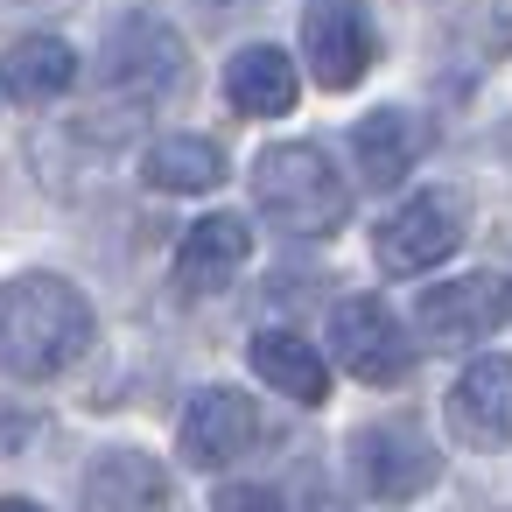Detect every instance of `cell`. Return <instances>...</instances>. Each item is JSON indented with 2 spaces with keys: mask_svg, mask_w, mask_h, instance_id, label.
I'll use <instances>...</instances> for the list:
<instances>
[{
  "mask_svg": "<svg viewBox=\"0 0 512 512\" xmlns=\"http://www.w3.org/2000/svg\"><path fill=\"white\" fill-rule=\"evenodd\" d=\"M92 344V302L64 274H15L0 281V372L8 379H57Z\"/></svg>",
  "mask_w": 512,
  "mask_h": 512,
  "instance_id": "1",
  "label": "cell"
},
{
  "mask_svg": "<svg viewBox=\"0 0 512 512\" xmlns=\"http://www.w3.org/2000/svg\"><path fill=\"white\" fill-rule=\"evenodd\" d=\"M253 204L288 232V239H330L351 211V190L337 162L316 141H274L253 162Z\"/></svg>",
  "mask_w": 512,
  "mask_h": 512,
  "instance_id": "2",
  "label": "cell"
},
{
  "mask_svg": "<svg viewBox=\"0 0 512 512\" xmlns=\"http://www.w3.org/2000/svg\"><path fill=\"white\" fill-rule=\"evenodd\" d=\"M470 239V197L463 190H414L400 211H386L379 218V232H372V260L386 267V274H428V267H442L456 246Z\"/></svg>",
  "mask_w": 512,
  "mask_h": 512,
  "instance_id": "3",
  "label": "cell"
},
{
  "mask_svg": "<svg viewBox=\"0 0 512 512\" xmlns=\"http://www.w3.org/2000/svg\"><path fill=\"white\" fill-rule=\"evenodd\" d=\"M407 323H414V337H421L428 351H470L477 337H491V330L512 323V281L491 274V267H470V274H456V281L421 288Z\"/></svg>",
  "mask_w": 512,
  "mask_h": 512,
  "instance_id": "4",
  "label": "cell"
},
{
  "mask_svg": "<svg viewBox=\"0 0 512 512\" xmlns=\"http://www.w3.org/2000/svg\"><path fill=\"white\" fill-rule=\"evenodd\" d=\"M351 477L372 505H414L421 491H435L442 456L414 421H372L351 435Z\"/></svg>",
  "mask_w": 512,
  "mask_h": 512,
  "instance_id": "5",
  "label": "cell"
},
{
  "mask_svg": "<svg viewBox=\"0 0 512 512\" xmlns=\"http://www.w3.org/2000/svg\"><path fill=\"white\" fill-rule=\"evenodd\" d=\"M99 78L113 92H134V99H162V92H176L190 78V50H183V36L155 8H134V15L113 22L106 57H99Z\"/></svg>",
  "mask_w": 512,
  "mask_h": 512,
  "instance_id": "6",
  "label": "cell"
},
{
  "mask_svg": "<svg viewBox=\"0 0 512 512\" xmlns=\"http://www.w3.org/2000/svg\"><path fill=\"white\" fill-rule=\"evenodd\" d=\"M330 358L358 386H400L407 365H414V337L379 295H344L330 309Z\"/></svg>",
  "mask_w": 512,
  "mask_h": 512,
  "instance_id": "7",
  "label": "cell"
},
{
  "mask_svg": "<svg viewBox=\"0 0 512 512\" xmlns=\"http://www.w3.org/2000/svg\"><path fill=\"white\" fill-rule=\"evenodd\" d=\"M302 64L323 92H351L379 64V29L365 0H302Z\"/></svg>",
  "mask_w": 512,
  "mask_h": 512,
  "instance_id": "8",
  "label": "cell"
},
{
  "mask_svg": "<svg viewBox=\"0 0 512 512\" xmlns=\"http://www.w3.org/2000/svg\"><path fill=\"white\" fill-rule=\"evenodd\" d=\"M253 442H260V407H253L239 386H204V393L183 407L176 449H183L190 470H225V463H239Z\"/></svg>",
  "mask_w": 512,
  "mask_h": 512,
  "instance_id": "9",
  "label": "cell"
},
{
  "mask_svg": "<svg viewBox=\"0 0 512 512\" xmlns=\"http://www.w3.org/2000/svg\"><path fill=\"white\" fill-rule=\"evenodd\" d=\"M442 414L463 449H505L512 442V358H470L456 372Z\"/></svg>",
  "mask_w": 512,
  "mask_h": 512,
  "instance_id": "10",
  "label": "cell"
},
{
  "mask_svg": "<svg viewBox=\"0 0 512 512\" xmlns=\"http://www.w3.org/2000/svg\"><path fill=\"white\" fill-rule=\"evenodd\" d=\"M421 148H428V120L407 113V106H379V113H365L351 127V155H358V183L365 190L407 183L414 162H421Z\"/></svg>",
  "mask_w": 512,
  "mask_h": 512,
  "instance_id": "11",
  "label": "cell"
},
{
  "mask_svg": "<svg viewBox=\"0 0 512 512\" xmlns=\"http://www.w3.org/2000/svg\"><path fill=\"white\" fill-rule=\"evenodd\" d=\"M246 253H253V225H246L239 211L197 218V225L183 232V246H176V281H183V295H218L225 281H239Z\"/></svg>",
  "mask_w": 512,
  "mask_h": 512,
  "instance_id": "12",
  "label": "cell"
},
{
  "mask_svg": "<svg viewBox=\"0 0 512 512\" xmlns=\"http://www.w3.org/2000/svg\"><path fill=\"white\" fill-rule=\"evenodd\" d=\"M85 512H169V470L141 449H106L85 470Z\"/></svg>",
  "mask_w": 512,
  "mask_h": 512,
  "instance_id": "13",
  "label": "cell"
},
{
  "mask_svg": "<svg viewBox=\"0 0 512 512\" xmlns=\"http://www.w3.org/2000/svg\"><path fill=\"white\" fill-rule=\"evenodd\" d=\"M295 92H302L295 57L274 50V43H246V50L225 64V99H232V113H246V120H281V113L295 106Z\"/></svg>",
  "mask_w": 512,
  "mask_h": 512,
  "instance_id": "14",
  "label": "cell"
},
{
  "mask_svg": "<svg viewBox=\"0 0 512 512\" xmlns=\"http://www.w3.org/2000/svg\"><path fill=\"white\" fill-rule=\"evenodd\" d=\"M78 78V50L57 43V36H22L0 50V92L22 99V106H43V99H64Z\"/></svg>",
  "mask_w": 512,
  "mask_h": 512,
  "instance_id": "15",
  "label": "cell"
},
{
  "mask_svg": "<svg viewBox=\"0 0 512 512\" xmlns=\"http://www.w3.org/2000/svg\"><path fill=\"white\" fill-rule=\"evenodd\" d=\"M141 183L162 190V197H204V190L225 183V155H218V141H204V134H162V141L141 155Z\"/></svg>",
  "mask_w": 512,
  "mask_h": 512,
  "instance_id": "16",
  "label": "cell"
},
{
  "mask_svg": "<svg viewBox=\"0 0 512 512\" xmlns=\"http://www.w3.org/2000/svg\"><path fill=\"white\" fill-rule=\"evenodd\" d=\"M253 372H260L274 393L302 400V407H323V400H330V365H323V351H316L309 337H295V330H260V337H253Z\"/></svg>",
  "mask_w": 512,
  "mask_h": 512,
  "instance_id": "17",
  "label": "cell"
},
{
  "mask_svg": "<svg viewBox=\"0 0 512 512\" xmlns=\"http://www.w3.org/2000/svg\"><path fill=\"white\" fill-rule=\"evenodd\" d=\"M211 505L218 512H281V491H267V484H218Z\"/></svg>",
  "mask_w": 512,
  "mask_h": 512,
  "instance_id": "18",
  "label": "cell"
},
{
  "mask_svg": "<svg viewBox=\"0 0 512 512\" xmlns=\"http://www.w3.org/2000/svg\"><path fill=\"white\" fill-rule=\"evenodd\" d=\"M0 512H43V505H29V498H0Z\"/></svg>",
  "mask_w": 512,
  "mask_h": 512,
  "instance_id": "19",
  "label": "cell"
}]
</instances>
